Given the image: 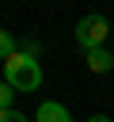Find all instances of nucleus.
I'll use <instances>...</instances> for the list:
<instances>
[{"instance_id": "7", "label": "nucleus", "mask_w": 114, "mask_h": 122, "mask_svg": "<svg viewBox=\"0 0 114 122\" xmlns=\"http://www.w3.org/2000/svg\"><path fill=\"white\" fill-rule=\"evenodd\" d=\"M19 92L11 88V84H0V111H11V99H15Z\"/></svg>"}, {"instance_id": "3", "label": "nucleus", "mask_w": 114, "mask_h": 122, "mask_svg": "<svg viewBox=\"0 0 114 122\" xmlns=\"http://www.w3.org/2000/svg\"><path fill=\"white\" fill-rule=\"evenodd\" d=\"M38 122H72V114H68L65 103L46 99V103H38Z\"/></svg>"}, {"instance_id": "4", "label": "nucleus", "mask_w": 114, "mask_h": 122, "mask_svg": "<svg viewBox=\"0 0 114 122\" xmlns=\"http://www.w3.org/2000/svg\"><path fill=\"white\" fill-rule=\"evenodd\" d=\"M87 69H91V72H110V69H114V53H110L106 46H103V50H91V53H87Z\"/></svg>"}, {"instance_id": "2", "label": "nucleus", "mask_w": 114, "mask_h": 122, "mask_svg": "<svg viewBox=\"0 0 114 122\" xmlns=\"http://www.w3.org/2000/svg\"><path fill=\"white\" fill-rule=\"evenodd\" d=\"M106 34H110V23H106L103 15H84V19L76 23V46H80L84 53L103 50V46H106Z\"/></svg>"}, {"instance_id": "9", "label": "nucleus", "mask_w": 114, "mask_h": 122, "mask_svg": "<svg viewBox=\"0 0 114 122\" xmlns=\"http://www.w3.org/2000/svg\"><path fill=\"white\" fill-rule=\"evenodd\" d=\"M87 122H110V118H106V114H91Z\"/></svg>"}, {"instance_id": "8", "label": "nucleus", "mask_w": 114, "mask_h": 122, "mask_svg": "<svg viewBox=\"0 0 114 122\" xmlns=\"http://www.w3.org/2000/svg\"><path fill=\"white\" fill-rule=\"evenodd\" d=\"M0 122H27V114L11 107V111H0Z\"/></svg>"}, {"instance_id": "6", "label": "nucleus", "mask_w": 114, "mask_h": 122, "mask_svg": "<svg viewBox=\"0 0 114 122\" xmlns=\"http://www.w3.org/2000/svg\"><path fill=\"white\" fill-rule=\"evenodd\" d=\"M19 53L38 61V53H42V42H38V38H23V42H19Z\"/></svg>"}, {"instance_id": "1", "label": "nucleus", "mask_w": 114, "mask_h": 122, "mask_svg": "<svg viewBox=\"0 0 114 122\" xmlns=\"http://www.w3.org/2000/svg\"><path fill=\"white\" fill-rule=\"evenodd\" d=\"M4 84H11L15 92H38L42 88V65L34 57H23V53H11L4 61Z\"/></svg>"}, {"instance_id": "5", "label": "nucleus", "mask_w": 114, "mask_h": 122, "mask_svg": "<svg viewBox=\"0 0 114 122\" xmlns=\"http://www.w3.org/2000/svg\"><path fill=\"white\" fill-rule=\"evenodd\" d=\"M11 53H19V46H15V38H11V34H8L4 27H0V65H4V61L11 57Z\"/></svg>"}]
</instances>
